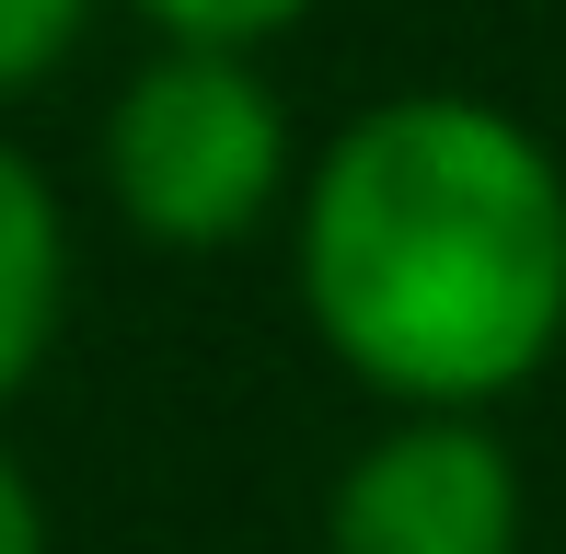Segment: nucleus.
I'll return each mask as SVG.
<instances>
[{
    "mask_svg": "<svg viewBox=\"0 0 566 554\" xmlns=\"http://www.w3.org/2000/svg\"><path fill=\"white\" fill-rule=\"evenodd\" d=\"M521 497L474 427H405L336 497V554H509Z\"/></svg>",
    "mask_w": 566,
    "mask_h": 554,
    "instance_id": "nucleus-3",
    "label": "nucleus"
},
{
    "mask_svg": "<svg viewBox=\"0 0 566 554\" xmlns=\"http://www.w3.org/2000/svg\"><path fill=\"white\" fill-rule=\"evenodd\" d=\"M0 554H35V497L12 486V462H0Z\"/></svg>",
    "mask_w": 566,
    "mask_h": 554,
    "instance_id": "nucleus-7",
    "label": "nucleus"
},
{
    "mask_svg": "<svg viewBox=\"0 0 566 554\" xmlns=\"http://www.w3.org/2000/svg\"><path fill=\"white\" fill-rule=\"evenodd\" d=\"M82 23V0H0V82H23V70L59 58V35Z\"/></svg>",
    "mask_w": 566,
    "mask_h": 554,
    "instance_id": "nucleus-5",
    "label": "nucleus"
},
{
    "mask_svg": "<svg viewBox=\"0 0 566 554\" xmlns=\"http://www.w3.org/2000/svg\"><path fill=\"white\" fill-rule=\"evenodd\" d=\"M163 23H186L197 46H220V35H266V23H290L301 0H150Z\"/></svg>",
    "mask_w": 566,
    "mask_h": 554,
    "instance_id": "nucleus-6",
    "label": "nucleus"
},
{
    "mask_svg": "<svg viewBox=\"0 0 566 554\" xmlns=\"http://www.w3.org/2000/svg\"><path fill=\"white\" fill-rule=\"evenodd\" d=\"M277 185V105L231 58H163L116 105V196L163 243H220Z\"/></svg>",
    "mask_w": 566,
    "mask_h": 554,
    "instance_id": "nucleus-2",
    "label": "nucleus"
},
{
    "mask_svg": "<svg viewBox=\"0 0 566 554\" xmlns=\"http://www.w3.org/2000/svg\"><path fill=\"white\" fill-rule=\"evenodd\" d=\"M46 300H59V209H46V185L0 150V393L35 359Z\"/></svg>",
    "mask_w": 566,
    "mask_h": 554,
    "instance_id": "nucleus-4",
    "label": "nucleus"
},
{
    "mask_svg": "<svg viewBox=\"0 0 566 554\" xmlns=\"http://www.w3.org/2000/svg\"><path fill=\"white\" fill-rule=\"evenodd\" d=\"M313 312L394 393H497L566 323V185L485 105H381L313 185Z\"/></svg>",
    "mask_w": 566,
    "mask_h": 554,
    "instance_id": "nucleus-1",
    "label": "nucleus"
}]
</instances>
